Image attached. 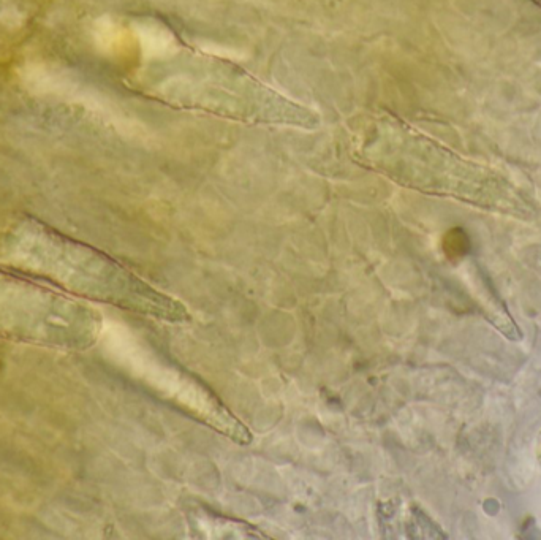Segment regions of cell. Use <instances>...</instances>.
<instances>
[{"mask_svg": "<svg viewBox=\"0 0 541 540\" xmlns=\"http://www.w3.org/2000/svg\"><path fill=\"white\" fill-rule=\"evenodd\" d=\"M95 43L106 54L124 53L130 45V37L124 27L110 18L97 21L94 29Z\"/></svg>", "mask_w": 541, "mask_h": 540, "instance_id": "6da1fadb", "label": "cell"}, {"mask_svg": "<svg viewBox=\"0 0 541 540\" xmlns=\"http://www.w3.org/2000/svg\"><path fill=\"white\" fill-rule=\"evenodd\" d=\"M135 31H137V37L143 46L144 53L148 56H163V54L171 53V50L176 46L171 32L159 24L141 23L138 24Z\"/></svg>", "mask_w": 541, "mask_h": 540, "instance_id": "7a4b0ae2", "label": "cell"}]
</instances>
